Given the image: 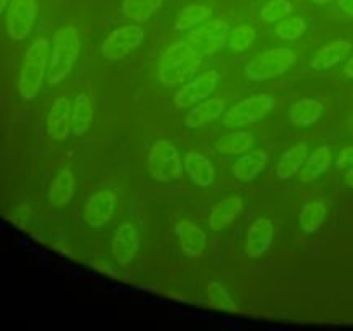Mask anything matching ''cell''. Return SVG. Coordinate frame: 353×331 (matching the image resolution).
<instances>
[{"instance_id": "35", "label": "cell", "mask_w": 353, "mask_h": 331, "mask_svg": "<svg viewBox=\"0 0 353 331\" xmlns=\"http://www.w3.org/2000/svg\"><path fill=\"white\" fill-rule=\"evenodd\" d=\"M28 216H30V209H28V205H17L16 210H14L12 214V219L14 223L19 224V221H28Z\"/></svg>"}, {"instance_id": "19", "label": "cell", "mask_w": 353, "mask_h": 331, "mask_svg": "<svg viewBox=\"0 0 353 331\" xmlns=\"http://www.w3.org/2000/svg\"><path fill=\"white\" fill-rule=\"evenodd\" d=\"M241 210H243V200H241L240 197H226V199L219 200V202L210 209L209 226L212 228L214 231L224 230V228L230 226L233 221L238 219Z\"/></svg>"}, {"instance_id": "30", "label": "cell", "mask_w": 353, "mask_h": 331, "mask_svg": "<svg viewBox=\"0 0 353 331\" xmlns=\"http://www.w3.org/2000/svg\"><path fill=\"white\" fill-rule=\"evenodd\" d=\"M255 38H257V31L252 24H238V26L231 28L230 33H228L226 45L231 52L234 54H243L248 48L254 45Z\"/></svg>"}, {"instance_id": "31", "label": "cell", "mask_w": 353, "mask_h": 331, "mask_svg": "<svg viewBox=\"0 0 353 331\" xmlns=\"http://www.w3.org/2000/svg\"><path fill=\"white\" fill-rule=\"evenodd\" d=\"M305 31L307 21L296 14H292L276 24V37L281 41H296L305 34Z\"/></svg>"}, {"instance_id": "11", "label": "cell", "mask_w": 353, "mask_h": 331, "mask_svg": "<svg viewBox=\"0 0 353 331\" xmlns=\"http://www.w3.org/2000/svg\"><path fill=\"white\" fill-rule=\"evenodd\" d=\"M117 197L112 190H99L86 199L83 217L92 228H100L112 219L116 212Z\"/></svg>"}, {"instance_id": "14", "label": "cell", "mask_w": 353, "mask_h": 331, "mask_svg": "<svg viewBox=\"0 0 353 331\" xmlns=\"http://www.w3.org/2000/svg\"><path fill=\"white\" fill-rule=\"evenodd\" d=\"M72 106L68 97H59L47 116V133L52 140L64 141L72 131Z\"/></svg>"}, {"instance_id": "36", "label": "cell", "mask_w": 353, "mask_h": 331, "mask_svg": "<svg viewBox=\"0 0 353 331\" xmlns=\"http://www.w3.org/2000/svg\"><path fill=\"white\" fill-rule=\"evenodd\" d=\"M336 3L341 12L353 17V0H336Z\"/></svg>"}, {"instance_id": "4", "label": "cell", "mask_w": 353, "mask_h": 331, "mask_svg": "<svg viewBox=\"0 0 353 331\" xmlns=\"http://www.w3.org/2000/svg\"><path fill=\"white\" fill-rule=\"evenodd\" d=\"M296 54L293 48L288 47H274L262 54L255 55L247 68L243 69V78L247 81L259 85V83L269 81L278 76L285 74L295 66Z\"/></svg>"}, {"instance_id": "20", "label": "cell", "mask_w": 353, "mask_h": 331, "mask_svg": "<svg viewBox=\"0 0 353 331\" xmlns=\"http://www.w3.org/2000/svg\"><path fill=\"white\" fill-rule=\"evenodd\" d=\"M76 192L74 172L69 168L61 169L48 186V202L52 207H65Z\"/></svg>"}, {"instance_id": "26", "label": "cell", "mask_w": 353, "mask_h": 331, "mask_svg": "<svg viewBox=\"0 0 353 331\" xmlns=\"http://www.w3.org/2000/svg\"><path fill=\"white\" fill-rule=\"evenodd\" d=\"M252 147H254V137L247 130L230 131V133L223 134L216 143L219 154L230 155V157H233V155L240 157V155L250 152Z\"/></svg>"}, {"instance_id": "16", "label": "cell", "mask_w": 353, "mask_h": 331, "mask_svg": "<svg viewBox=\"0 0 353 331\" xmlns=\"http://www.w3.org/2000/svg\"><path fill=\"white\" fill-rule=\"evenodd\" d=\"M352 48L353 45L350 41L345 40V38H336L314 54V57L310 59V68L316 69V71H326V69L334 68L350 55Z\"/></svg>"}, {"instance_id": "17", "label": "cell", "mask_w": 353, "mask_h": 331, "mask_svg": "<svg viewBox=\"0 0 353 331\" xmlns=\"http://www.w3.org/2000/svg\"><path fill=\"white\" fill-rule=\"evenodd\" d=\"M183 166H185L190 181L200 188H207L216 179V169H214L212 161L200 152H186Z\"/></svg>"}, {"instance_id": "24", "label": "cell", "mask_w": 353, "mask_h": 331, "mask_svg": "<svg viewBox=\"0 0 353 331\" xmlns=\"http://www.w3.org/2000/svg\"><path fill=\"white\" fill-rule=\"evenodd\" d=\"M309 155V148L305 143H295L281 155L278 166H276V178L292 179L296 172L302 171L303 164Z\"/></svg>"}, {"instance_id": "5", "label": "cell", "mask_w": 353, "mask_h": 331, "mask_svg": "<svg viewBox=\"0 0 353 331\" xmlns=\"http://www.w3.org/2000/svg\"><path fill=\"white\" fill-rule=\"evenodd\" d=\"M181 155L178 147L165 138L154 141L147 155V172L152 179L159 183H168L183 176Z\"/></svg>"}, {"instance_id": "8", "label": "cell", "mask_w": 353, "mask_h": 331, "mask_svg": "<svg viewBox=\"0 0 353 331\" xmlns=\"http://www.w3.org/2000/svg\"><path fill=\"white\" fill-rule=\"evenodd\" d=\"M219 79L221 76L216 69H209V71L188 79V81L183 83L181 88L176 92L174 106L178 107V109H192L196 103L210 99V95L216 92L217 85H219Z\"/></svg>"}, {"instance_id": "22", "label": "cell", "mask_w": 353, "mask_h": 331, "mask_svg": "<svg viewBox=\"0 0 353 331\" xmlns=\"http://www.w3.org/2000/svg\"><path fill=\"white\" fill-rule=\"evenodd\" d=\"M331 161H333V150H331V145L323 143L319 147L314 148L309 155H307V161L302 168V179L305 183H312L316 179H319L324 172L330 169Z\"/></svg>"}, {"instance_id": "6", "label": "cell", "mask_w": 353, "mask_h": 331, "mask_svg": "<svg viewBox=\"0 0 353 331\" xmlns=\"http://www.w3.org/2000/svg\"><path fill=\"white\" fill-rule=\"evenodd\" d=\"M274 107V100L268 93H255L234 103L224 112V124L228 128H243L264 119Z\"/></svg>"}, {"instance_id": "3", "label": "cell", "mask_w": 353, "mask_h": 331, "mask_svg": "<svg viewBox=\"0 0 353 331\" xmlns=\"http://www.w3.org/2000/svg\"><path fill=\"white\" fill-rule=\"evenodd\" d=\"M50 48L52 43L43 37L34 38L28 47L19 72V93L23 99L33 100L43 86L50 62Z\"/></svg>"}, {"instance_id": "37", "label": "cell", "mask_w": 353, "mask_h": 331, "mask_svg": "<svg viewBox=\"0 0 353 331\" xmlns=\"http://www.w3.org/2000/svg\"><path fill=\"white\" fill-rule=\"evenodd\" d=\"M345 74L348 76V78H353V55H350L347 61V64H345Z\"/></svg>"}, {"instance_id": "21", "label": "cell", "mask_w": 353, "mask_h": 331, "mask_svg": "<svg viewBox=\"0 0 353 331\" xmlns=\"http://www.w3.org/2000/svg\"><path fill=\"white\" fill-rule=\"evenodd\" d=\"M268 152L265 150H250L240 155L233 164V176L240 181H254L268 164Z\"/></svg>"}, {"instance_id": "9", "label": "cell", "mask_w": 353, "mask_h": 331, "mask_svg": "<svg viewBox=\"0 0 353 331\" xmlns=\"http://www.w3.org/2000/svg\"><path fill=\"white\" fill-rule=\"evenodd\" d=\"M37 0H10L7 6L6 28L14 41H24L37 21Z\"/></svg>"}, {"instance_id": "13", "label": "cell", "mask_w": 353, "mask_h": 331, "mask_svg": "<svg viewBox=\"0 0 353 331\" xmlns=\"http://www.w3.org/2000/svg\"><path fill=\"white\" fill-rule=\"evenodd\" d=\"M112 254L119 264H130L140 248V234L137 226L130 221H124L116 228L112 237Z\"/></svg>"}, {"instance_id": "15", "label": "cell", "mask_w": 353, "mask_h": 331, "mask_svg": "<svg viewBox=\"0 0 353 331\" xmlns=\"http://www.w3.org/2000/svg\"><path fill=\"white\" fill-rule=\"evenodd\" d=\"M181 250L190 257H200L207 248V234L199 224L190 219H181L174 226Z\"/></svg>"}, {"instance_id": "27", "label": "cell", "mask_w": 353, "mask_h": 331, "mask_svg": "<svg viewBox=\"0 0 353 331\" xmlns=\"http://www.w3.org/2000/svg\"><path fill=\"white\" fill-rule=\"evenodd\" d=\"M212 16V9L205 3H190V6L183 7L181 12L178 14L174 21L176 31H192L195 28L202 26L207 23V19Z\"/></svg>"}, {"instance_id": "23", "label": "cell", "mask_w": 353, "mask_h": 331, "mask_svg": "<svg viewBox=\"0 0 353 331\" xmlns=\"http://www.w3.org/2000/svg\"><path fill=\"white\" fill-rule=\"evenodd\" d=\"M324 112V106L321 100L302 99L296 100L288 112L290 123L299 128H310L321 119Z\"/></svg>"}, {"instance_id": "18", "label": "cell", "mask_w": 353, "mask_h": 331, "mask_svg": "<svg viewBox=\"0 0 353 331\" xmlns=\"http://www.w3.org/2000/svg\"><path fill=\"white\" fill-rule=\"evenodd\" d=\"M224 112H226V103H224L223 99H207L193 106L186 112L183 123L190 130H196V128L205 126L209 121L219 119Z\"/></svg>"}, {"instance_id": "10", "label": "cell", "mask_w": 353, "mask_h": 331, "mask_svg": "<svg viewBox=\"0 0 353 331\" xmlns=\"http://www.w3.org/2000/svg\"><path fill=\"white\" fill-rule=\"evenodd\" d=\"M230 30L231 28L226 21L212 19L190 31V34L186 38L205 57V55H214L226 43Z\"/></svg>"}, {"instance_id": "12", "label": "cell", "mask_w": 353, "mask_h": 331, "mask_svg": "<svg viewBox=\"0 0 353 331\" xmlns=\"http://www.w3.org/2000/svg\"><path fill=\"white\" fill-rule=\"evenodd\" d=\"M274 238V224L268 217H257L252 221L245 234V254L252 259L262 257L271 248Z\"/></svg>"}, {"instance_id": "1", "label": "cell", "mask_w": 353, "mask_h": 331, "mask_svg": "<svg viewBox=\"0 0 353 331\" xmlns=\"http://www.w3.org/2000/svg\"><path fill=\"white\" fill-rule=\"evenodd\" d=\"M203 55L193 47L188 38L174 40L159 59L157 74L165 86H176L186 83L202 64Z\"/></svg>"}, {"instance_id": "34", "label": "cell", "mask_w": 353, "mask_h": 331, "mask_svg": "<svg viewBox=\"0 0 353 331\" xmlns=\"http://www.w3.org/2000/svg\"><path fill=\"white\" fill-rule=\"evenodd\" d=\"M343 166H353V145H348L343 150L338 154L336 159V168L341 169Z\"/></svg>"}, {"instance_id": "32", "label": "cell", "mask_w": 353, "mask_h": 331, "mask_svg": "<svg viewBox=\"0 0 353 331\" xmlns=\"http://www.w3.org/2000/svg\"><path fill=\"white\" fill-rule=\"evenodd\" d=\"M292 14H293L292 0H268V2L261 7L259 19H261L262 23L278 24L279 21L292 16Z\"/></svg>"}, {"instance_id": "38", "label": "cell", "mask_w": 353, "mask_h": 331, "mask_svg": "<svg viewBox=\"0 0 353 331\" xmlns=\"http://www.w3.org/2000/svg\"><path fill=\"white\" fill-rule=\"evenodd\" d=\"M345 181H347L348 186H352V188H353V166L350 169H348L347 174H345Z\"/></svg>"}, {"instance_id": "25", "label": "cell", "mask_w": 353, "mask_h": 331, "mask_svg": "<svg viewBox=\"0 0 353 331\" xmlns=\"http://www.w3.org/2000/svg\"><path fill=\"white\" fill-rule=\"evenodd\" d=\"M93 102L90 99V95L86 92L78 93L74 97V102H72V134L76 138L85 137L86 131H88L90 124L93 121Z\"/></svg>"}, {"instance_id": "2", "label": "cell", "mask_w": 353, "mask_h": 331, "mask_svg": "<svg viewBox=\"0 0 353 331\" xmlns=\"http://www.w3.org/2000/svg\"><path fill=\"white\" fill-rule=\"evenodd\" d=\"M81 52V40L76 28H59L52 38L50 62H48L47 83L50 86L59 85L71 74Z\"/></svg>"}, {"instance_id": "39", "label": "cell", "mask_w": 353, "mask_h": 331, "mask_svg": "<svg viewBox=\"0 0 353 331\" xmlns=\"http://www.w3.org/2000/svg\"><path fill=\"white\" fill-rule=\"evenodd\" d=\"M312 3H316V6H330L333 0H310Z\"/></svg>"}, {"instance_id": "7", "label": "cell", "mask_w": 353, "mask_h": 331, "mask_svg": "<svg viewBox=\"0 0 353 331\" xmlns=\"http://www.w3.org/2000/svg\"><path fill=\"white\" fill-rule=\"evenodd\" d=\"M147 31L141 28V24H124L110 31L109 37L102 41L100 52L107 61H123L143 43Z\"/></svg>"}, {"instance_id": "29", "label": "cell", "mask_w": 353, "mask_h": 331, "mask_svg": "<svg viewBox=\"0 0 353 331\" xmlns=\"http://www.w3.org/2000/svg\"><path fill=\"white\" fill-rule=\"evenodd\" d=\"M327 214H330V210H327L326 203L324 202L305 203L299 214V223H300V228H302L303 233H307V234L316 233V231L324 224Z\"/></svg>"}, {"instance_id": "33", "label": "cell", "mask_w": 353, "mask_h": 331, "mask_svg": "<svg viewBox=\"0 0 353 331\" xmlns=\"http://www.w3.org/2000/svg\"><path fill=\"white\" fill-rule=\"evenodd\" d=\"M209 297L216 305L226 307V309H233V302H231V299L228 297L226 290H224L223 286L217 285V283H212V285L209 286Z\"/></svg>"}, {"instance_id": "28", "label": "cell", "mask_w": 353, "mask_h": 331, "mask_svg": "<svg viewBox=\"0 0 353 331\" xmlns=\"http://www.w3.org/2000/svg\"><path fill=\"white\" fill-rule=\"evenodd\" d=\"M164 6V0H123L121 12L137 24H143Z\"/></svg>"}, {"instance_id": "40", "label": "cell", "mask_w": 353, "mask_h": 331, "mask_svg": "<svg viewBox=\"0 0 353 331\" xmlns=\"http://www.w3.org/2000/svg\"><path fill=\"white\" fill-rule=\"evenodd\" d=\"M9 2H10V0H0V14H2L3 10H6V7L9 6Z\"/></svg>"}]
</instances>
